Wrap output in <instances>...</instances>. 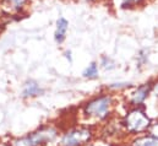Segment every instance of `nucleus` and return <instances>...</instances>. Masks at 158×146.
I'll use <instances>...</instances> for the list:
<instances>
[{
    "mask_svg": "<svg viewBox=\"0 0 158 146\" xmlns=\"http://www.w3.org/2000/svg\"><path fill=\"white\" fill-rule=\"evenodd\" d=\"M151 91V86L150 85H143V86H140L134 93H132V97H131V103L132 105H141L148 96Z\"/></svg>",
    "mask_w": 158,
    "mask_h": 146,
    "instance_id": "obj_8",
    "label": "nucleus"
},
{
    "mask_svg": "<svg viewBox=\"0 0 158 146\" xmlns=\"http://www.w3.org/2000/svg\"><path fill=\"white\" fill-rule=\"evenodd\" d=\"M65 57H66V59H69V60H70V63L73 62V58H71V52H70V50H69V52H68V50L65 52Z\"/></svg>",
    "mask_w": 158,
    "mask_h": 146,
    "instance_id": "obj_15",
    "label": "nucleus"
},
{
    "mask_svg": "<svg viewBox=\"0 0 158 146\" xmlns=\"http://www.w3.org/2000/svg\"><path fill=\"white\" fill-rule=\"evenodd\" d=\"M147 57H148V52H147L146 49L140 50V53H139V60H140V63H141V64L147 62Z\"/></svg>",
    "mask_w": 158,
    "mask_h": 146,
    "instance_id": "obj_13",
    "label": "nucleus"
},
{
    "mask_svg": "<svg viewBox=\"0 0 158 146\" xmlns=\"http://www.w3.org/2000/svg\"><path fill=\"white\" fill-rule=\"evenodd\" d=\"M58 136L56 129L52 127H44L37 130L36 133H32L20 140H17L14 146H43L50 141H53Z\"/></svg>",
    "mask_w": 158,
    "mask_h": 146,
    "instance_id": "obj_1",
    "label": "nucleus"
},
{
    "mask_svg": "<svg viewBox=\"0 0 158 146\" xmlns=\"http://www.w3.org/2000/svg\"><path fill=\"white\" fill-rule=\"evenodd\" d=\"M83 76L88 79H96L98 76V65L97 63H91L83 71Z\"/></svg>",
    "mask_w": 158,
    "mask_h": 146,
    "instance_id": "obj_11",
    "label": "nucleus"
},
{
    "mask_svg": "<svg viewBox=\"0 0 158 146\" xmlns=\"http://www.w3.org/2000/svg\"><path fill=\"white\" fill-rule=\"evenodd\" d=\"M112 105V98L108 96H101L91 102H88L85 107V113L88 117H94L98 119H104L108 117L109 107Z\"/></svg>",
    "mask_w": 158,
    "mask_h": 146,
    "instance_id": "obj_3",
    "label": "nucleus"
},
{
    "mask_svg": "<svg viewBox=\"0 0 158 146\" xmlns=\"http://www.w3.org/2000/svg\"><path fill=\"white\" fill-rule=\"evenodd\" d=\"M153 93H155V96H156V97H158V84L153 87Z\"/></svg>",
    "mask_w": 158,
    "mask_h": 146,
    "instance_id": "obj_16",
    "label": "nucleus"
},
{
    "mask_svg": "<svg viewBox=\"0 0 158 146\" xmlns=\"http://www.w3.org/2000/svg\"><path fill=\"white\" fill-rule=\"evenodd\" d=\"M151 134H152V136L158 138V123L157 124H153V125L151 127Z\"/></svg>",
    "mask_w": 158,
    "mask_h": 146,
    "instance_id": "obj_14",
    "label": "nucleus"
},
{
    "mask_svg": "<svg viewBox=\"0 0 158 146\" xmlns=\"http://www.w3.org/2000/svg\"><path fill=\"white\" fill-rule=\"evenodd\" d=\"M83 1H93V0H83Z\"/></svg>",
    "mask_w": 158,
    "mask_h": 146,
    "instance_id": "obj_17",
    "label": "nucleus"
},
{
    "mask_svg": "<svg viewBox=\"0 0 158 146\" xmlns=\"http://www.w3.org/2000/svg\"><path fill=\"white\" fill-rule=\"evenodd\" d=\"M30 4V0H1L0 9L7 16H17L22 14Z\"/></svg>",
    "mask_w": 158,
    "mask_h": 146,
    "instance_id": "obj_5",
    "label": "nucleus"
},
{
    "mask_svg": "<svg viewBox=\"0 0 158 146\" xmlns=\"http://www.w3.org/2000/svg\"><path fill=\"white\" fill-rule=\"evenodd\" d=\"M92 138V133L87 128H80L74 129L69 131L68 134L64 135L61 139V145L63 146H80L85 143H87Z\"/></svg>",
    "mask_w": 158,
    "mask_h": 146,
    "instance_id": "obj_4",
    "label": "nucleus"
},
{
    "mask_svg": "<svg viewBox=\"0 0 158 146\" xmlns=\"http://www.w3.org/2000/svg\"><path fill=\"white\" fill-rule=\"evenodd\" d=\"M148 0H121L120 7L123 10H134L137 7H142Z\"/></svg>",
    "mask_w": 158,
    "mask_h": 146,
    "instance_id": "obj_9",
    "label": "nucleus"
},
{
    "mask_svg": "<svg viewBox=\"0 0 158 146\" xmlns=\"http://www.w3.org/2000/svg\"><path fill=\"white\" fill-rule=\"evenodd\" d=\"M69 31V21L60 16L55 22V31H54V41L56 44H63L66 39V35Z\"/></svg>",
    "mask_w": 158,
    "mask_h": 146,
    "instance_id": "obj_6",
    "label": "nucleus"
},
{
    "mask_svg": "<svg viewBox=\"0 0 158 146\" xmlns=\"http://www.w3.org/2000/svg\"><path fill=\"white\" fill-rule=\"evenodd\" d=\"M101 65H102L104 69H108V70L115 68V63H114V60H113L112 58H109V57H103L102 60H101Z\"/></svg>",
    "mask_w": 158,
    "mask_h": 146,
    "instance_id": "obj_12",
    "label": "nucleus"
},
{
    "mask_svg": "<svg viewBox=\"0 0 158 146\" xmlns=\"http://www.w3.org/2000/svg\"><path fill=\"white\" fill-rule=\"evenodd\" d=\"M0 14H4V12H2V11H1V9H0Z\"/></svg>",
    "mask_w": 158,
    "mask_h": 146,
    "instance_id": "obj_18",
    "label": "nucleus"
},
{
    "mask_svg": "<svg viewBox=\"0 0 158 146\" xmlns=\"http://www.w3.org/2000/svg\"><path fill=\"white\" fill-rule=\"evenodd\" d=\"M0 1H1V0H0Z\"/></svg>",
    "mask_w": 158,
    "mask_h": 146,
    "instance_id": "obj_19",
    "label": "nucleus"
},
{
    "mask_svg": "<svg viewBox=\"0 0 158 146\" xmlns=\"http://www.w3.org/2000/svg\"><path fill=\"white\" fill-rule=\"evenodd\" d=\"M124 127L129 133H140L146 130L151 125L150 118L140 108L130 110L123 122Z\"/></svg>",
    "mask_w": 158,
    "mask_h": 146,
    "instance_id": "obj_2",
    "label": "nucleus"
},
{
    "mask_svg": "<svg viewBox=\"0 0 158 146\" xmlns=\"http://www.w3.org/2000/svg\"><path fill=\"white\" fill-rule=\"evenodd\" d=\"M132 146H158V138L156 136H143L136 139Z\"/></svg>",
    "mask_w": 158,
    "mask_h": 146,
    "instance_id": "obj_10",
    "label": "nucleus"
},
{
    "mask_svg": "<svg viewBox=\"0 0 158 146\" xmlns=\"http://www.w3.org/2000/svg\"><path fill=\"white\" fill-rule=\"evenodd\" d=\"M43 92V90L40 88V86L36 81H28L26 82L23 90H22V96L25 98H32V97H37Z\"/></svg>",
    "mask_w": 158,
    "mask_h": 146,
    "instance_id": "obj_7",
    "label": "nucleus"
}]
</instances>
